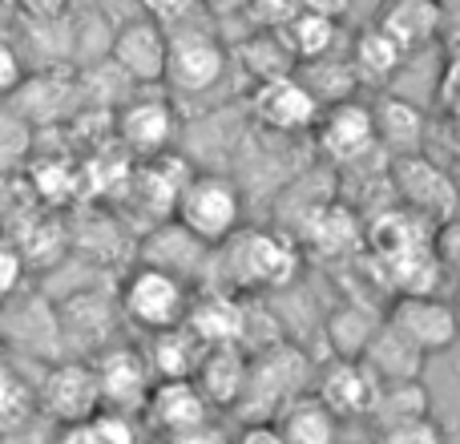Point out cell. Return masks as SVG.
I'll return each mask as SVG.
<instances>
[{"label":"cell","mask_w":460,"mask_h":444,"mask_svg":"<svg viewBox=\"0 0 460 444\" xmlns=\"http://www.w3.org/2000/svg\"><path fill=\"white\" fill-rule=\"evenodd\" d=\"M295 77L307 85V93L319 102V110H323V105H335V102H348V97H356V89H359L348 57H332V53L295 65Z\"/></svg>","instance_id":"obj_29"},{"label":"cell","mask_w":460,"mask_h":444,"mask_svg":"<svg viewBox=\"0 0 460 444\" xmlns=\"http://www.w3.org/2000/svg\"><path fill=\"white\" fill-rule=\"evenodd\" d=\"M372 126H376V146L384 158H412V154L429 150V118L416 102L408 97H380V105H372Z\"/></svg>","instance_id":"obj_17"},{"label":"cell","mask_w":460,"mask_h":444,"mask_svg":"<svg viewBox=\"0 0 460 444\" xmlns=\"http://www.w3.org/2000/svg\"><path fill=\"white\" fill-rule=\"evenodd\" d=\"M21 4L29 8L32 16H40V21H57V16H65L69 0H21Z\"/></svg>","instance_id":"obj_41"},{"label":"cell","mask_w":460,"mask_h":444,"mask_svg":"<svg viewBox=\"0 0 460 444\" xmlns=\"http://www.w3.org/2000/svg\"><path fill=\"white\" fill-rule=\"evenodd\" d=\"M311 129H315L319 154H323L332 166L351 170V166H364V158L380 154V146H376V126H372V105L356 102V97L323 105Z\"/></svg>","instance_id":"obj_8"},{"label":"cell","mask_w":460,"mask_h":444,"mask_svg":"<svg viewBox=\"0 0 460 444\" xmlns=\"http://www.w3.org/2000/svg\"><path fill=\"white\" fill-rule=\"evenodd\" d=\"M162 444H230V432L223 424L210 416V421L194 424V429H182V432H166Z\"/></svg>","instance_id":"obj_38"},{"label":"cell","mask_w":460,"mask_h":444,"mask_svg":"<svg viewBox=\"0 0 460 444\" xmlns=\"http://www.w3.org/2000/svg\"><path fill=\"white\" fill-rule=\"evenodd\" d=\"M57 444H137L134 416L113 413V408H97L89 421L61 429Z\"/></svg>","instance_id":"obj_33"},{"label":"cell","mask_w":460,"mask_h":444,"mask_svg":"<svg viewBox=\"0 0 460 444\" xmlns=\"http://www.w3.org/2000/svg\"><path fill=\"white\" fill-rule=\"evenodd\" d=\"M246 376H251V356L238 343H223V348H207L199 372H194V384L215 413H226V408L243 404Z\"/></svg>","instance_id":"obj_20"},{"label":"cell","mask_w":460,"mask_h":444,"mask_svg":"<svg viewBox=\"0 0 460 444\" xmlns=\"http://www.w3.org/2000/svg\"><path fill=\"white\" fill-rule=\"evenodd\" d=\"M186 327L199 335L207 348H223V343H238L243 332V299L230 291H207V295H190L186 307Z\"/></svg>","instance_id":"obj_24"},{"label":"cell","mask_w":460,"mask_h":444,"mask_svg":"<svg viewBox=\"0 0 460 444\" xmlns=\"http://www.w3.org/2000/svg\"><path fill=\"white\" fill-rule=\"evenodd\" d=\"M110 61L134 81L142 85H162V65H166V29L146 16H134L126 21L118 32H113L110 45Z\"/></svg>","instance_id":"obj_15"},{"label":"cell","mask_w":460,"mask_h":444,"mask_svg":"<svg viewBox=\"0 0 460 444\" xmlns=\"http://www.w3.org/2000/svg\"><path fill=\"white\" fill-rule=\"evenodd\" d=\"M170 218L215 251L223 238L243 226V191L234 178L218 174V170H190Z\"/></svg>","instance_id":"obj_2"},{"label":"cell","mask_w":460,"mask_h":444,"mask_svg":"<svg viewBox=\"0 0 460 444\" xmlns=\"http://www.w3.org/2000/svg\"><path fill=\"white\" fill-rule=\"evenodd\" d=\"M137 4H142L146 21L162 24V29H178L199 13V0H137Z\"/></svg>","instance_id":"obj_36"},{"label":"cell","mask_w":460,"mask_h":444,"mask_svg":"<svg viewBox=\"0 0 460 444\" xmlns=\"http://www.w3.org/2000/svg\"><path fill=\"white\" fill-rule=\"evenodd\" d=\"M311 376H315V368L307 364V356L283 340L279 348L251 356V376H246V392L238 408H246L251 421H270L287 400L311 388Z\"/></svg>","instance_id":"obj_5"},{"label":"cell","mask_w":460,"mask_h":444,"mask_svg":"<svg viewBox=\"0 0 460 444\" xmlns=\"http://www.w3.org/2000/svg\"><path fill=\"white\" fill-rule=\"evenodd\" d=\"M226 45L210 29L199 24H178L166 29V65H162V81L174 93H210L226 73Z\"/></svg>","instance_id":"obj_4"},{"label":"cell","mask_w":460,"mask_h":444,"mask_svg":"<svg viewBox=\"0 0 460 444\" xmlns=\"http://www.w3.org/2000/svg\"><path fill=\"white\" fill-rule=\"evenodd\" d=\"M359 360H364V368H367V372H372L380 384L420 380V376H424V364H429V356H424L420 348H412V343H408L392 324H380V327H376L372 340H367L364 351H359Z\"/></svg>","instance_id":"obj_23"},{"label":"cell","mask_w":460,"mask_h":444,"mask_svg":"<svg viewBox=\"0 0 460 444\" xmlns=\"http://www.w3.org/2000/svg\"><path fill=\"white\" fill-rule=\"evenodd\" d=\"M97 376V392H102V408H113V413H142L146 392H150L154 376L150 364H146L142 348L134 343H105L93 360H89Z\"/></svg>","instance_id":"obj_11"},{"label":"cell","mask_w":460,"mask_h":444,"mask_svg":"<svg viewBox=\"0 0 460 444\" xmlns=\"http://www.w3.org/2000/svg\"><path fill=\"white\" fill-rule=\"evenodd\" d=\"M238 65L251 73L254 81H270V77H283V73H295V57L287 53V45L279 40V32L270 29H259L234 49Z\"/></svg>","instance_id":"obj_31"},{"label":"cell","mask_w":460,"mask_h":444,"mask_svg":"<svg viewBox=\"0 0 460 444\" xmlns=\"http://www.w3.org/2000/svg\"><path fill=\"white\" fill-rule=\"evenodd\" d=\"M408 57L400 53V49L392 45L380 29H376V24L367 32H359L356 45H351V57H348L356 81L359 85H372V89H388L392 81H396V73H400V65Z\"/></svg>","instance_id":"obj_27"},{"label":"cell","mask_w":460,"mask_h":444,"mask_svg":"<svg viewBox=\"0 0 460 444\" xmlns=\"http://www.w3.org/2000/svg\"><path fill=\"white\" fill-rule=\"evenodd\" d=\"M37 154V126L0 102V174H21Z\"/></svg>","instance_id":"obj_32"},{"label":"cell","mask_w":460,"mask_h":444,"mask_svg":"<svg viewBox=\"0 0 460 444\" xmlns=\"http://www.w3.org/2000/svg\"><path fill=\"white\" fill-rule=\"evenodd\" d=\"M24 81V61L21 53H16L13 40L0 37V102H8V97L16 93V85Z\"/></svg>","instance_id":"obj_37"},{"label":"cell","mask_w":460,"mask_h":444,"mask_svg":"<svg viewBox=\"0 0 460 444\" xmlns=\"http://www.w3.org/2000/svg\"><path fill=\"white\" fill-rule=\"evenodd\" d=\"M207 254H210V246L199 243V238L186 226H178L174 218H162L158 226L137 243V262L170 271V275L186 279L190 287H194V279L202 275V267H207Z\"/></svg>","instance_id":"obj_16"},{"label":"cell","mask_w":460,"mask_h":444,"mask_svg":"<svg viewBox=\"0 0 460 444\" xmlns=\"http://www.w3.org/2000/svg\"><path fill=\"white\" fill-rule=\"evenodd\" d=\"M32 396H37V416L53 421L57 429L89 421V416L102 408L97 376H93V368H89V360H81V356L53 360V364L40 372Z\"/></svg>","instance_id":"obj_6"},{"label":"cell","mask_w":460,"mask_h":444,"mask_svg":"<svg viewBox=\"0 0 460 444\" xmlns=\"http://www.w3.org/2000/svg\"><path fill=\"white\" fill-rule=\"evenodd\" d=\"M178 118L170 97H126L118 110V142L137 158H158L174 146Z\"/></svg>","instance_id":"obj_14"},{"label":"cell","mask_w":460,"mask_h":444,"mask_svg":"<svg viewBox=\"0 0 460 444\" xmlns=\"http://www.w3.org/2000/svg\"><path fill=\"white\" fill-rule=\"evenodd\" d=\"M429 238H432V222L404 210L400 202H388V207H380L364 222V246L376 262H388L396 254L412 251V246H424Z\"/></svg>","instance_id":"obj_21"},{"label":"cell","mask_w":460,"mask_h":444,"mask_svg":"<svg viewBox=\"0 0 460 444\" xmlns=\"http://www.w3.org/2000/svg\"><path fill=\"white\" fill-rule=\"evenodd\" d=\"M270 424H275L279 437L287 444H335L340 440V421L311 396V388L287 400V404L270 416Z\"/></svg>","instance_id":"obj_25"},{"label":"cell","mask_w":460,"mask_h":444,"mask_svg":"<svg viewBox=\"0 0 460 444\" xmlns=\"http://www.w3.org/2000/svg\"><path fill=\"white\" fill-rule=\"evenodd\" d=\"M190 283L170 271H158V267H137L126 271L118 287V311L126 324H134L142 335L150 332H162V327H174L186 319V307H190Z\"/></svg>","instance_id":"obj_3"},{"label":"cell","mask_w":460,"mask_h":444,"mask_svg":"<svg viewBox=\"0 0 460 444\" xmlns=\"http://www.w3.org/2000/svg\"><path fill=\"white\" fill-rule=\"evenodd\" d=\"M295 8H303V13H315V16H327V21L340 24L343 16L351 13V0H295Z\"/></svg>","instance_id":"obj_40"},{"label":"cell","mask_w":460,"mask_h":444,"mask_svg":"<svg viewBox=\"0 0 460 444\" xmlns=\"http://www.w3.org/2000/svg\"><path fill=\"white\" fill-rule=\"evenodd\" d=\"M384 324V315L372 307V303H359V299H348L327 315L323 324V340L332 348V356L340 360H359L364 343L372 340V332Z\"/></svg>","instance_id":"obj_26"},{"label":"cell","mask_w":460,"mask_h":444,"mask_svg":"<svg viewBox=\"0 0 460 444\" xmlns=\"http://www.w3.org/2000/svg\"><path fill=\"white\" fill-rule=\"evenodd\" d=\"M270 29L279 32V40L287 45V53L295 57V65L303 61H315V57H327L335 49V29L340 24L327 21V16H315V13H303V8H295V13H287L279 24H270Z\"/></svg>","instance_id":"obj_28"},{"label":"cell","mask_w":460,"mask_h":444,"mask_svg":"<svg viewBox=\"0 0 460 444\" xmlns=\"http://www.w3.org/2000/svg\"><path fill=\"white\" fill-rule=\"evenodd\" d=\"M291 235L299 243V251L323 254V259H343V254L364 246V222H359L351 202L315 199L299 210Z\"/></svg>","instance_id":"obj_10"},{"label":"cell","mask_w":460,"mask_h":444,"mask_svg":"<svg viewBox=\"0 0 460 444\" xmlns=\"http://www.w3.org/2000/svg\"><path fill=\"white\" fill-rule=\"evenodd\" d=\"M416 416H432L429 388H424V380H400V384H380V396H376L367 421H376V429H384V424L416 421Z\"/></svg>","instance_id":"obj_30"},{"label":"cell","mask_w":460,"mask_h":444,"mask_svg":"<svg viewBox=\"0 0 460 444\" xmlns=\"http://www.w3.org/2000/svg\"><path fill=\"white\" fill-rule=\"evenodd\" d=\"M230 444H287L270 421H246L243 429L230 437Z\"/></svg>","instance_id":"obj_39"},{"label":"cell","mask_w":460,"mask_h":444,"mask_svg":"<svg viewBox=\"0 0 460 444\" xmlns=\"http://www.w3.org/2000/svg\"><path fill=\"white\" fill-rule=\"evenodd\" d=\"M142 356L150 364L154 380H194L202 356H207V343L186 324H174V327H162V332L146 335Z\"/></svg>","instance_id":"obj_22"},{"label":"cell","mask_w":460,"mask_h":444,"mask_svg":"<svg viewBox=\"0 0 460 444\" xmlns=\"http://www.w3.org/2000/svg\"><path fill=\"white\" fill-rule=\"evenodd\" d=\"M376 444H448V440H445V429L432 416H416V421L376 429Z\"/></svg>","instance_id":"obj_34"},{"label":"cell","mask_w":460,"mask_h":444,"mask_svg":"<svg viewBox=\"0 0 460 444\" xmlns=\"http://www.w3.org/2000/svg\"><path fill=\"white\" fill-rule=\"evenodd\" d=\"M223 254V291L238 299H259L270 291H287L299 279L303 251L291 230L279 226H238L215 246Z\"/></svg>","instance_id":"obj_1"},{"label":"cell","mask_w":460,"mask_h":444,"mask_svg":"<svg viewBox=\"0 0 460 444\" xmlns=\"http://www.w3.org/2000/svg\"><path fill=\"white\" fill-rule=\"evenodd\" d=\"M24 279H29V262H24L21 246L0 230V307H8V303L21 295Z\"/></svg>","instance_id":"obj_35"},{"label":"cell","mask_w":460,"mask_h":444,"mask_svg":"<svg viewBox=\"0 0 460 444\" xmlns=\"http://www.w3.org/2000/svg\"><path fill=\"white\" fill-rule=\"evenodd\" d=\"M311 396H315L340 424L367 421L376 396H380V380L364 368V360L332 356L323 368H315V376H311Z\"/></svg>","instance_id":"obj_9"},{"label":"cell","mask_w":460,"mask_h":444,"mask_svg":"<svg viewBox=\"0 0 460 444\" xmlns=\"http://www.w3.org/2000/svg\"><path fill=\"white\" fill-rule=\"evenodd\" d=\"M142 416L150 421V429H158L166 437V432H182L210 421L215 408L207 404V396L199 392L194 380H154L150 392H146Z\"/></svg>","instance_id":"obj_18"},{"label":"cell","mask_w":460,"mask_h":444,"mask_svg":"<svg viewBox=\"0 0 460 444\" xmlns=\"http://www.w3.org/2000/svg\"><path fill=\"white\" fill-rule=\"evenodd\" d=\"M388 186L392 199H400V207L420 215L424 222H448L456 210V186L448 178L445 166L429 158V154H412V158H392L388 162Z\"/></svg>","instance_id":"obj_7"},{"label":"cell","mask_w":460,"mask_h":444,"mask_svg":"<svg viewBox=\"0 0 460 444\" xmlns=\"http://www.w3.org/2000/svg\"><path fill=\"white\" fill-rule=\"evenodd\" d=\"M251 110H254V121L262 129H275V134H307L319 118V102L307 93V85L295 73L254 81Z\"/></svg>","instance_id":"obj_13"},{"label":"cell","mask_w":460,"mask_h":444,"mask_svg":"<svg viewBox=\"0 0 460 444\" xmlns=\"http://www.w3.org/2000/svg\"><path fill=\"white\" fill-rule=\"evenodd\" d=\"M384 324H392L424 356H440L456 343V311L440 295H396L384 311Z\"/></svg>","instance_id":"obj_12"},{"label":"cell","mask_w":460,"mask_h":444,"mask_svg":"<svg viewBox=\"0 0 460 444\" xmlns=\"http://www.w3.org/2000/svg\"><path fill=\"white\" fill-rule=\"evenodd\" d=\"M376 29L404 57H412L440 37V29H445V8H440L437 0H384L380 16H376Z\"/></svg>","instance_id":"obj_19"}]
</instances>
